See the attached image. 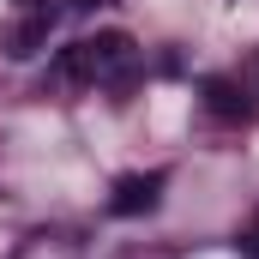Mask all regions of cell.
Listing matches in <instances>:
<instances>
[{
	"instance_id": "cell-1",
	"label": "cell",
	"mask_w": 259,
	"mask_h": 259,
	"mask_svg": "<svg viewBox=\"0 0 259 259\" xmlns=\"http://www.w3.org/2000/svg\"><path fill=\"white\" fill-rule=\"evenodd\" d=\"M55 72L72 78V84H115V91H127L133 78H139V42H133L127 30L78 36V42H66V49H61Z\"/></svg>"
},
{
	"instance_id": "cell-2",
	"label": "cell",
	"mask_w": 259,
	"mask_h": 259,
	"mask_svg": "<svg viewBox=\"0 0 259 259\" xmlns=\"http://www.w3.org/2000/svg\"><path fill=\"white\" fill-rule=\"evenodd\" d=\"M163 187H169V175H163V169L121 175V181H115V193H109V211H115V217H145V211H157V205H163Z\"/></svg>"
},
{
	"instance_id": "cell-3",
	"label": "cell",
	"mask_w": 259,
	"mask_h": 259,
	"mask_svg": "<svg viewBox=\"0 0 259 259\" xmlns=\"http://www.w3.org/2000/svg\"><path fill=\"white\" fill-rule=\"evenodd\" d=\"M18 12H24V18L6 30V55H12V61H30V55L49 42V30H55V6L36 0V6H18Z\"/></svg>"
},
{
	"instance_id": "cell-4",
	"label": "cell",
	"mask_w": 259,
	"mask_h": 259,
	"mask_svg": "<svg viewBox=\"0 0 259 259\" xmlns=\"http://www.w3.org/2000/svg\"><path fill=\"white\" fill-rule=\"evenodd\" d=\"M199 97H205V109H211L223 127H247V121H253V103H247V97H241V84H235V78H223V72H211V78L199 84Z\"/></svg>"
},
{
	"instance_id": "cell-5",
	"label": "cell",
	"mask_w": 259,
	"mask_h": 259,
	"mask_svg": "<svg viewBox=\"0 0 259 259\" xmlns=\"http://www.w3.org/2000/svg\"><path fill=\"white\" fill-rule=\"evenodd\" d=\"M241 253H247V259H259V211H253V223L241 229Z\"/></svg>"
},
{
	"instance_id": "cell-6",
	"label": "cell",
	"mask_w": 259,
	"mask_h": 259,
	"mask_svg": "<svg viewBox=\"0 0 259 259\" xmlns=\"http://www.w3.org/2000/svg\"><path fill=\"white\" fill-rule=\"evenodd\" d=\"M66 6H78V12H91V6H109V0H66Z\"/></svg>"
}]
</instances>
